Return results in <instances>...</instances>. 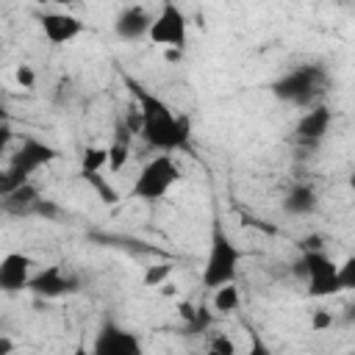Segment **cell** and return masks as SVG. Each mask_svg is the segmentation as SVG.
<instances>
[{"label":"cell","mask_w":355,"mask_h":355,"mask_svg":"<svg viewBox=\"0 0 355 355\" xmlns=\"http://www.w3.org/2000/svg\"><path fill=\"white\" fill-rule=\"evenodd\" d=\"M122 80L130 89V97L136 100L141 139L153 150L169 153V155L178 153V150H186L189 147V139H191V122H189V116L175 114L158 94H153L150 89H144L130 75H122Z\"/></svg>","instance_id":"1"},{"label":"cell","mask_w":355,"mask_h":355,"mask_svg":"<svg viewBox=\"0 0 355 355\" xmlns=\"http://www.w3.org/2000/svg\"><path fill=\"white\" fill-rule=\"evenodd\" d=\"M327 89V69L319 64H302L288 69L286 75H280L272 83V94L283 103H291L297 108H313L319 105L316 100L324 94Z\"/></svg>","instance_id":"2"},{"label":"cell","mask_w":355,"mask_h":355,"mask_svg":"<svg viewBox=\"0 0 355 355\" xmlns=\"http://www.w3.org/2000/svg\"><path fill=\"white\" fill-rule=\"evenodd\" d=\"M239 263H241V250L236 247L230 233L222 227V222H214L211 241H208V255H205V266H202V286L216 291V288L233 283L236 272H239Z\"/></svg>","instance_id":"3"},{"label":"cell","mask_w":355,"mask_h":355,"mask_svg":"<svg viewBox=\"0 0 355 355\" xmlns=\"http://www.w3.org/2000/svg\"><path fill=\"white\" fill-rule=\"evenodd\" d=\"M55 155H58L55 147L39 141V139H31V136L22 139V147L8 158V166H6L3 175H0V194H11L14 189L25 186L28 178H31L36 169L47 166L50 161H55Z\"/></svg>","instance_id":"4"},{"label":"cell","mask_w":355,"mask_h":355,"mask_svg":"<svg viewBox=\"0 0 355 355\" xmlns=\"http://www.w3.org/2000/svg\"><path fill=\"white\" fill-rule=\"evenodd\" d=\"M178 180H180V169H178L175 158H172L169 153H161V155L150 158V161L141 166L139 178H136L133 186H130V197H133V200H141V202H155V200L166 197L169 189H172Z\"/></svg>","instance_id":"5"},{"label":"cell","mask_w":355,"mask_h":355,"mask_svg":"<svg viewBox=\"0 0 355 355\" xmlns=\"http://www.w3.org/2000/svg\"><path fill=\"white\" fill-rule=\"evenodd\" d=\"M294 275L305 277L311 297H330L341 291L338 283V263L324 252H302L294 261Z\"/></svg>","instance_id":"6"},{"label":"cell","mask_w":355,"mask_h":355,"mask_svg":"<svg viewBox=\"0 0 355 355\" xmlns=\"http://www.w3.org/2000/svg\"><path fill=\"white\" fill-rule=\"evenodd\" d=\"M153 44H161L164 50H183L189 42V19L183 8L175 3H161L158 14L153 17V28L147 36Z\"/></svg>","instance_id":"7"},{"label":"cell","mask_w":355,"mask_h":355,"mask_svg":"<svg viewBox=\"0 0 355 355\" xmlns=\"http://www.w3.org/2000/svg\"><path fill=\"white\" fill-rule=\"evenodd\" d=\"M92 355H144V344L133 330H125L119 324H103V330L94 338Z\"/></svg>","instance_id":"8"},{"label":"cell","mask_w":355,"mask_h":355,"mask_svg":"<svg viewBox=\"0 0 355 355\" xmlns=\"http://www.w3.org/2000/svg\"><path fill=\"white\" fill-rule=\"evenodd\" d=\"M39 25L50 44H69L72 39H78L86 31L83 19L75 14H67V11H44L39 17Z\"/></svg>","instance_id":"9"},{"label":"cell","mask_w":355,"mask_h":355,"mask_svg":"<svg viewBox=\"0 0 355 355\" xmlns=\"http://www.w3.org/2000/svg\"><path fill=\"white\" fill-rule=\"evenodd\" d=\"M33 277V261L22 252H6L0 258V288L14 294L31 286Z\"/></svg>","instance_id":"10"},{"label":"cell","mask_w":355,"mask_h":355,"mask_svg":"<svg viewBox=\"0 0 355 355\" xmlns=\"http://www.w3.org/2000/svg\"><path fill=\"white\" fill-rule=\"evenodd\" d=\"M150 28H153V14L144 6H125L114 19V33L122 42H139L150 36Z\"/></svg>","instance_id":"11"},{"label":"cell","mask_w":355,"mask_h":355,"mask_svg":"<svg viewBox=\"0 0 355 355\" xmlns=\"http://www.w3.org/2000/svg\"><path fill=\"white\" fill-rule=\"evenodd\" d=\"M330 122H333V114H330V108L327 105H313V108H308L300 119H297V128H294V136H297V141L300 144H308V147H313V144H319L324 136H327V130H330Z\"/></svg>","instance_id":"12"},{"label":"cell","mask_w":355,"mask_h":355,"mask_svg":"<svg viewBox=\"0 0 355 355\" xmlns=\"http://www.w3.org/2000/svg\"><path fill=\"white\" fill-rule=\"evenodd\" d=\"M33 294L39 297H61V294H69V291H78V277L72 275H64L61 266H44L42 272H36L31 277V286H28Z\"/></svg>","instance_id":"13"},{"label":"cell","mask_w":355,"mask_h":355,"mask_svg":"<svg viewBox=\"0 0 355 355\" xmlns=\"http://www.w3.org/2000/svg\"><path fill=\"white\" fill-rule=\"evenodd\" d=\"M313 208H316V191L308 183H294L283 197V211L286 214L302 216V214H311Z\"/></svg>","instance_id":"14"},{"label":"cell","mask_w":355,"mask_h":355,"mask_svg":"<svg viewBox=\"0 0 355 355\" xmlns=\"http://www.w3.org/2000/svg\"><path fill=\"white\" fill-rule=\"evenodd\" d=\"M36 205H39V191L31 183L14 189L11 194H3V208L11 214H28V211H36Z\"/></svg>","instance_id":"15"},{"label":"cell","mask_w":355,"mask_h":355,"mask_svg":"<svg viewBox=\"0 0 355 355\" xmlns=\"http://www.w3.org/2000/svg\"><path fill=\"white\" fill-rule=\"evenodd\" d=\"M130 133H133V130L119 122L116 139H114L111 147H108V166H111V172H119V169L128 164V158H130Z\"/></svg>","instance_id":"16"},{"label":"cell","mask_w":355,"mask_h":355,"mask_svg":"<svg viewBox=\"0 0 355 355\" xmlns=\"http://www.w3.org/2000/svg\"><path fill=\"white\" fill-rule=\"evenodd\" d=\"M239 302H241V294H239L236 283H227V286L216 288L214 297H211V308H214V313H222V316L239 311Z\"/></svg>","instance_id":"17"},{"label":"cell","mask_w":355,"mask_h":355,"mask_svg":"<svg viewBox=\"0 0 355 355\" xmlns=\"http://www.w3.org/2000/svg\"><path fill=\"white\" fill-rule=\"evenodd\" d=\"M108 166V147H86L80 155V172L83 175H100V169Z\"/></svg>","instance_id":"18"},{"label":"cell","mask_w":355,"mask_h":355,"mask_svg":"<svg viewBox=\"0 0 355 355\" xmlns=\"http://www.w3.org/2000/svg\"><path fill=\"white\" fill-rule=\"evenodd\" d=\"M172 269H175V266H172L169 261H164V263H155V266H147V272H144L141 283H144L147 288H158V286H164V283L169 280Z\"/></svg>","instance_id":"19"},{"label":"cell","mask_w":355,"mask_h":355,"mask_svg":"<svg viewBox=\"0 0 355 355\" xmlns=\"http://www.w3.org/2000/svg\"><path fill=\"white\" fill-rule=\"evenodd\" d=\"M338 283L341 291H355V255H347L338 263Z\"/></svg>","instance_id":"20"},{"label":"cell","mask_w":355,"mask_h":355,"mask_svg":"<svg viewBox=\"0 0 355 355\" xmlns=\"http://www.w3.org/2000/svg\"><path fill=\"white\" fill-rule=\"evenodd\" d=\"M333 322H336V316H333L327 308H316V311H311V330H313V333H324V330H330Z\"/></svg>","instance_id":"21"},{"label":"cell","mask_w":355,"mask_h":355,"mask_svg":"<svg viewBox=\"0 0 355 355\" xmlns=\"http://www.w3.org/2000/svg\"><path fill=\"white\" fill-rule=\"evenodd\" d=\"M208 352H214V355H236L239 349H236V341L227 333H216L211 338V349Z\"/></svg>","instance_id":"22"},{"label":"cell","mask_w":355,"mask_h":355,"mask_svg":"<svg viewBox=\"0 0 355 355\" xmlns=\"http://www.w3.org/2000/svg\"><path fill=\"white\" fill-rule=\"evenodd\" d=\"M83 178H86V180H89V183H92V186L100 191L103 202H116V200H119V194H116V191H114V189H111V186H108V183H105L100 175H83Z\"/></svg>","instance_id":"23"},{"label":"cell","mask_w":355,"mask_h":355,"mask_svg":"<svg viewBox=\"0 0 355 355\" xmlns=\"http://www.w3.org/2000/svg\"><path fill=\"white\" fill-rule=\"evenodd\" d=\"M14 75H17V83H19L22 89H33V86H36V72H33V67L19 64Z\"/></svg>","instance_id":"24"},{"label":"cell","mask_w":355,"mask_h":355,"mask_svg":"<svg viewBox=\"0 0 355 355\" xmlns=\"http://www.w3.org/2000/svg\"><path fill=\"white\" fill-rule=\"evenodd\" d=\"M189 324H191V330H197V327L202 330V327H208V324H211V313H208L205 308H197V313L191 316V322H189Z\"/></svg>","instance_id":"25"},{"label":"cell","mask_w":355,"mask_h":355,"mask_svg":"<svg viewBox=\"0 0 355 355\" xmlns=\"http://www.w3.org/2000/svg\"><path fill=\"white\" fill-rule=\"evenodd\" d=\"M302 244H305V252H322V236H305Z\"/></svg>","instance_id":"26"},{"label":"cell","mask_w":355,"mask_h":355,"mask_svg":"<svg viewBox=\"0 0 355 355\" xmlns=\"http://www.w3.org/2000/svg\"><path fill=\"white\" fill-rule=\"evenodd\" d=\"M250 355H272V349L258 338V336H252V352Z\"/></svg>","instance_id":"27"},{"label":"cell","mask_w":355,"mask_h":355,"mask_svg":"<svg viewBox=\"0 0 355 355\" xmlns=\"http://www.w3.org/2000/svg\"><path fill=\"white\" fill-rule=\"evenodd\" d=\"M14 352V341L8 336H0V355H11Z\"/></svg>","instance_id":"28"},{"label":"cell","mask_w":355,"mask_h":355,"mask_svg":"<svg viewBox=\"0 0 355 355\" xmlns=\"http://www.w3.org/2000/svg\"><path fill=\"white\" fill-rule=\"evenodd\" d=\"M164 58H166L169 64H175V61L183 58V50H164Z\"/></svg>","instance_id":"29"},{"label":"cell","mask_w":355,"mask_h":355,"mask_svg":"<svg viewBox=\"0 0 355 355\" xmlns=\"http://www.w3.org/2000/svg\"><path fill=\"white\" fill-rule=\"evenodd\" d=\"M72 355H92V349H89L83 341H78V344H75V349H72Z\"/></svg>","instance_id":"30"},{"label":"cell","mask_w":355,"mask_h":355,"mask_svg":"<svg viewBox=\"0 0 355 355\" xmlns=\"http://www.w3.org/2000/svg\"><path fill=\"white\" fill-rule=\"evenodd\" d=\"M344 322H355V302L347 305V313H344Z\"/></svg>","instance_id":"31"},{"label":"cell","mask_w":355,"mask_h":355,"mask_svg":"<svg viewBox=\"0 0 355 355\" xmlns=\"http://www.w3.org/2000/svg\"><path fill=\"white\" fill-rule=\"evenodd\" d=\"M347 183H349V189H352V191H355V169H352V172H349V178H347Z\"/></svg>","instance_id":"32"},{"label":"cell","mask_w":355,"mask_h":355,"mask_svg":"<svg viewBox=\"0 0 355 355\" xmlns=\"http://www.w3.org/2000/svg\"><path fill=\"white\" fill-rule=\"evenodd\" d=\"M189 355H214V352H189Z\"/></svg>","instance_id":"33"},{"label":"cell","mask_w":355,"mask_h":355,"mask_svg":"<svg viewBox=\"0 0 355 355\" xmlns=\"http://www.w3.org/2000/svg\"><path fill=\"white\" fill-rule=\"evenodd\" d=\"M344 355H355V349H349V352H344Z\"/></svg>","instance_id":"34"}]
</instances>
